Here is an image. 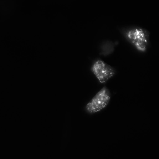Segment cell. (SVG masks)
I'll use <instances>...</instances> for the list:
<instances>
[{
	"label": "cell",
	"mask_w": 159,
	"mask_h": 159,
	"mask_svg": "<svg viewBox=\"0 0 159 159\" xmlns=\"http://www.w3.org/2000/svg\"><path fill=\"white\" fill-rule=\"evenodd\" d=\"M122 35L138 52L144 53L150 45L149 31L146 29L137 25H130L120 29Z\"/></svg>",
	"instance_id": "cell-1"
},
{
	"label": "cell",
	"mask_w": 159,
	"mask_h": 159,
	"mask_svg": "<svg viewBox=\"0 0 159 159\" xmlns=\"http://www.w3.org/2000/svg\"><path fill=\"white\" fill-rule=\"evenodd\" d=\"M111 95L106 86L99 91L86 105V111L90 114L98 112L105 108L108 104Z\"/></svg>",
	"instance_id": "cell-2"
},
{
	"label": "cell",
	"mask_w": 159,
	"mask_h": 159,
	"mask_svg": "<svg viewBox=\"0 0 159 159\" xmlns=\"http://www.w3.org/2000/svg\"><path fill=\"white\" fill-rule=\"evenodd\" d=\"M91 70L99 82L102 84L106 83L116 74L114 68L100 58L94 60Z\"/></svg>",
	"instance_id": "cell-3"
},
{
	"label": "cell",
	"mask_w": 159,
	"mask_h": 159,
	"mask_svg": "<svg viewBox=\"0 0 159 159\" xmlns=\"http://www.w3.org/2000/svg\"><path fill=\"white\" fill-rule=\"evenodd\" d=\"M115 44L112 41L105 40L100 45V53L103 56H107L113 52L114 51Z\"/></svg>",
	"instance_id": "cell-4"
}]
</instances>
